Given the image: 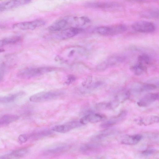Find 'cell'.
Returning a JSON list of instances; mask_svg holds the SVG:
<instances>
[{
	"instance_id": "cell-1",
	"label": "cell",
	"mask_w": 159,
	"mask_h": 159,
	"mask_svg": "<svg viewBox=\"0 0 159 159\" xmlns=\"http://www.w3.org/2000/svg\"><path fill=\"white\" fill-rule=\"evenodd\" d=\"M55 69L48 67L28 68L21 70L18 73L17 76L22 79L33 78L53 71Z\"/></svg>"
},
{
	"instance_id": "cell-2",
	"label": "cell",
	"mask_w": 159,
	"mask_h": 159,
	"mask_svg": "<svg viewBox=\"0 0 159 159\" xmlns=\"http://www.w3.org/2000/svg\"><path fill=\"white\" fill-rule=\"evenodd\" d=\"M64 93L61 91H51L40 92L31 96L30 101L34 103H40L55 99Z\"/></svg>"
},
{
	"instance_id": "cell-3",
	"label": "cell",
	"mask_w": 159,
	"mask_h": 159,
	"mask_svg": "<svg viewBox=\"0 0 159 159\" xmlns=\"http://www.w3.org/2000/svg\"><path fill=\"white\" fill-rule=\"evenodd\" d=\"M127 30L125 26L117 24L111 26H101L97 28L99 34L104 36H113L122 34Z\"/></svg>"
},
{
	"instance_id": "cell-4",
	"label": "cell",
	"mask_w": 159,
	"mask_h": 159,
	"mask_svg": "<svg viewBox=\"0 0 159 159\" xmlns=\"http://www.w3.org/2000/svg\"><path fill=\"white\" fill-rule=\"evenodd\" d=\"M45 24L43 20L38 19L16 23L13 25L12 27L14 29L22 30H34L44 26Z\"/></svg>"
},
{
	"instance_id": "cell-5",
	"label": "cell",
	"mask_w": 159,
	"mask_h": 159,
	"mask_svg": "<svg viewBox=\"0 0 159 159\" xmlns=\"http://www.w3.org/2000/svg\"><path fill=\"white\" fill-rule=\"evenodd\" d=\"M31 0H9L0 3V11L13 10L30 3Z\"/></svg>"
},
{
	"instance_id": "cell-6",
	"label": "cell",
	"mask_w": 159,
	"mask_h": 159,
	"mask_svg": "<svg viewBox=\"0 0 159 159\" xmlns=\"http://www.w3.org/2000/svg\"><path fill=\"white\" fill-rule=\"evenodd\" d=\"M132 27L135 30L143 33H153L156 28L153 23L146 21H140L136 22L132 25Z\"/></svg>"
},
{
	"instance_id": "cell-7",
	"label": "cell",
	"mask_w": 159,
	"mask_h": 159,
	"mask_svg": "<svg viewBox=\"0 0 159 159\" xmlns=\"http://www.w3.org/2000/svg\"><path fill=\"white\" fill-rule=\"evenodd\" d=\"M79 121H74L53 127L52 131L60 133H66L82 125Z\"/></svg>"
},
{
	"instance_id": "cell-8",
	"label": "cell",
	"mask_w": 159,
	"mask_h": 159,
	"mask_svg": "<svg viewBox=\"0 0 159 159\" xmlns=\"http://www.w3.org/2000/svg\"><path fill=\"white\" fill-rule=\"evenodd\" d=\"M83 30L82 28L74 27L63 29L57 34L56 38L62 40L70 39L81 33Z\"/></svg>"
},
{
	"instance_id": "cell-9",
	"label": "cell",
	"mask_w": 159,
	"mask_h": 159,
	"mask_svg": "<svg viewBox=\"0 0 159 159\" xmlns=\"http://www.w3.org/2000/svg\"><path fill=\"white\" fill-rule=\"evenodd\" d=\"M106 116L100 113H90L87 114L82 117L79 121L83 125L89 123H95L105 120Z\"/></svg>"
},
{
	"instance_id": "cell-10",
	"label": "cell",
	"mask_w": 159,
	"mask_h": 159,
	"mask_svg": "<svg viewBox=\"0 0 159 159\" xmlns=\"http://www.w3.org/2000/svg\"><path fill=\"white\" fill-rule=\"evenodd\" d=\"M68 25L72 26V27L81 28L90 22L89 19L85 17H68L65 18Z\"/></svg>"
},
{
	"instance_id": "cell-11",
	"label": "cell",
	"mask_w": 159,
	"mask_h": 159,
	"mask_svg": "<svg viewBox=\"0 0 159 159\" xmlns=\"http://www.w3.org/2000/svg\"><path fill=\"white\" fill-rule=\"evenodd\" d=\"M123 58L119 56H113L101 63L98 66L97 69L100 71L105 70L108 67L115 66L121 62Z\"/></svg>"
},
{
	"instance_id": "cell-12",
	"label": "cell",
	"mask_w": 159,
	"mask_h": 159,
	"mask_svg": "<svg viewBox=\"0 0 159 159\" xmlns=\"http://www.w3.org/2000/svg\"><path fill=\"white\" fill-rule=\"evenodd\" d=\"M158 93H149L146 94L137 103L140 107H146L158 99Z\"/></svg>"
},
{
	"instance_id": "cell-13",
	"label": "cell",
	"mask_w": 159,
	"mask_h": 159,
	"mask_svg": "<svg viewBox=\"0 0 159 159\" xmlns=\"http://www.w3.org/2000/svg\"><path fill=\"white\" fill-rule=\"evenodd\" d=\"M85 6L87 7L101 9H116L120 7L119 4L114 2L90 3Z\"/></svg>"
},
{
	"instance_id": "cell-14",
	"label": "cell",
	"mask_w": 159,
	"mask_h": 159,
	"mask_svg": "<svg viewBox=\"0 0 159 159\" xmlns=\"http://www.w3.org/2000/svg\"><path fill=\"white\" fill-rule=\"evenodd\" d=\"M126 115V112L125 111H122L116 117L102 123L101 125V127L102 129H105L113 126L122 121Z\"/></svg>"
},
{
	"instance_id": "cell-15",
	"label": "cell",
	"mask_w": 159,
	"mask_h": 159,
	"mask_svg": "<svg viewBox=\"0 0 159 159\" xmlns=\"http://www.w3.org/2000/svg\"><path fill=\"white\" fill-rule=\"evenodd\" d=\"M70 148V146L68 145H58L47 149L45 152L46 154L50 155L60 154L68 151Z\"/></svg>"
},
{
	"instance_id": "cell-16",
	"label": "cell",
	"mask_w": 159,
	"mask_h": 159,
	"mask_svg": "<svg viewBox=\"0 0 159 159\" xmlns=\"http://www.w3.org/2000/svg\"><path fill=\"white\" fill-rule=\"evenodd\" d=\"M28 149L23 148L15 150L10 154L0 156V159L19 158L25 156L28 152Z\"/></svg>"
},
{
	"instance_id": "cell-17",
	"label": "cell",
	"mask_w": 159,
	"mask_h": 159,
	"mask_svg": "<svg viewBox=\"0 0 159 159\" xmlns=\"http://www.w3.org/2000/svg\"><path fill=\"white\" fill-rule=\"evenodd\" d=\"M68 25L67 21L64 18L58 20L51 24L48 28L51 32L59 31L66 27Z\"/></svg>"
},
{
	"instance_id": "cell-18",
	"label": "cell",
	"mask_w": 159,
	"mask_h": 159,
	"mask_svg": "<svg viewBox=\"0 0 159 159\" xmlns=\"http://www.w3.org/2000/svg\"><path fill=\"white\" fill-rule=\"evenodd\" d=\"M142 138V136L140 134L129 136L122 140L121 143L127 145H134L139 142Z\"/></svg>"
},
{
	"instance_id": "cell-19",
	"label": "cell",
	"mask_w": 159,
	"mask_h": 159,
	"mask_svg": "<svg viewBox=\"0 0 159 159\" xmlns=\"http://www.w3.org/2000/svg\"><path fill=\"white\" fill-rule=\"evenodd\" d=\"M25 94V92L21 91L8 96L0 97V103H7L13 102L17 99L23 96Z\"/></svg>"
},
{
	"instance_id": "cell-20",
	"label": "cell",
	"mask_w": 159,
	"mask_h": 159,
	"mask_svg": "<svg viewBox=\"0 0 159 159\" xmlns=\"http://www.w3.org/2000/svg\"><path fill=\"white\" fill-rule=\"evenodd\" d=\"M52 133V131L49 130H44L34 133L30 134L28 135V136L29 139L31 138L36 140L47 137Z\"/></svg>"
},
{
	"instance_id": "cell-21",
	"label": "cell",
	"mask_w": 159,
	"mask_h": 159,
	"mask_svg": "<svg viewBox=\"0 0 159 159\" xmlns=\"http://www.w3.org/2000/svg\"><path fill=\"white\" fill-rule=\"evenodd\" d=\"M22 40L21 37L16 36L0 40V47L5 46L17 44Z\"/></svg>"
},
{
	"instance_id": "cell-22",
	"label": "cell",
	"mask_w": 159,
	"mask_h": 159,
	"mask_svg": "<svg viewBox=\"0 0 159 159\" xmlns=\"http://www.w3.org/2000/svg\"><path fill=\"white\" fill-rule=\"evenodd\" d=\"M131 71L135 75L140 76L147 71L146 66L138 63L137 64L132 66L130 68Z\"/></svg>"
},
{
	"instance_id": "cell-23",
	"label": "cell",
	"mask_w": 159,
	"mask_h": 159,
	"mask_svg": "<svg viewBox=\"0 0 159 159\" xmlns=\"http://www.w3.org/2000/svg\"><path fill=\"white\" fill-rule=\"evenodd\" d=\"M159 122V117L156 116H149L141 119L140 121V124L146 126Z\"/></svg>"
},
{
	"instance_id": "cell-24",
	"label": "cell",
	"mask_w": 159,
	"mask_h": 159,
	"mask_svg": "<svg viewBox=\"0 0 159 159\" xmlns=\"http://www.w3.org/2000/svg\"><path fill=\"white\" fill-rule=\"evenodd\" d=\"M157 86L154 84L152 83H145L142 84L139 87L137 88V90L143 92L154 90L156 89Z\"/></svg>"
},
{
	"instance_id": "cell-25",
	"label": "cell",
	"mask_w": 159,
	"mask_h": 159,
	"mask_svg": "<svg viewBox=\"0 0 159 159\" xmlns=\"http://www.w3.org/2000/svg\"><path fill=\"white\" fill-rule=\"evenodd\" d=\"M113 103L101 102L97 104L95 108L98 110H105L110 109L114 107Z\"/></svg>"
},
{
	"instance_id": "cell-26",
	"label": "cell",
	"mask_w": 159,
	"mask_h": 159,
	"mask_svg": "<svg viewBox=\"0 0 159 159\" xmlns=\"http://www.w3.org/2000/svg\"><path fill=\"white\" fill-rule=\"evenodd\" d=\"M96 147L90 144H84L80 147V150L83 153H88L94 151Z\"/></svg>"
},
{
	"instance_id": "cell-27",
	"label": "cell",
	"mask_w": 159,
	"mask_h": 159,
	"mask_svg": "<svg viewBox=\"0 0 159 159\" xmlns=\"http://www.w3.org/2000/svg\"><path fill=\"white\" fill-rule=\"evenodd\" d=\"M138 63L146 66L149 65L151 62V58L149 56L146 54L140 55L138 57Z\"/></svg>"
},
{
	"instance_id": "cell-28",
	"label": "cell",
	"mask_w": 159,
	"mask_h": 159,
	"mask_svg": "<svg viewBox=\"0 0 159 159\" xmlns=\"http://www.w3.org/2000/svg\"><path fill=\"white\" fill-rule=\"evenodd\" d=\"M7 67L4 63L0 65V82L4 81L6 72Z\"/></svg>"
},
{
	"instance_id": "cell-29",
	"label": "cell",
	"mask_w": 159,
	"mask_h": 159,
	"mask_svg": "<svg viewBox=\"0 0 159 159\" xmlns=\"http://www.w3.org/2000/svg\"><path fill=\"white\" fill-rule=\"evenodd\" d=\"M69 52L68 54H66V55L68 57L70 58H74L77 57V55H79L80 54H81V53L80 52H82L81 50L79 51L78 49H71L68 51Z\"/></svg>"
},
{
	"instance_id": "cell-30",
	"label": "cell",
	"mask_w": 159,
	"mask_h": 159,
	"mask_svg": "<svg viewBox=\"0 0 159 159\" xmlns=\"http://www.w3.org/2000/svg\"><path fill=\"white\" fill-rule=\"evenodd\" d=\"M10 123L6 115L0 118V128L6 126Z\"/></svg>"
},
{
	"instance_id": "cell-31",
	"label": "cell",
	"mask_w": 159,
	"mask_h": 159,
	"mask_svg": "<svg viewBox=\"0 0 159 159\" xmlns=\"http://www.w3.org/2000/svg\"><path fill=\"white\" fill-rule=\"evenodd\" d=\"M76 77L72 75H70L68 76L67 79L65 82L66 85H69L74 82L76 80Z\"/></svg>"
},
{
	"instance_id": "cell-32",
	"label": "cell",
	"mask_w": 159,
	"mask_h": 159,
	"mask_svg": "<svg viewBox=\"0 0 159 159\" xmlns=\"http://www.w3.org/2000/svg\"><path fill=\"white\" fill-rule=\"evenodd\" d=\"M28 139V135L22 134L18 137V141L20 143L22 144L26 142Z\"/></svg>"
},
{
	"instance_id": "cell-33",
	"label": "cell",
	"mask_w": 159,
	"mask_h": 159,
	"mask_svg": "<svg viewBox=\"0 0 159 159\" xmlns=\"http://www.w3.org/2000/svg\"><path fill=\"white\" fill-rule=\"evenodd\" d=\"M155 151L152 149H148L143 151L142 153L143 155L146 156L151 155L154 153Z\"/></svg>"
},
{
	"instance_id": "cell-34",
	"label": "cell",
	"mask_w": 159,
	"mask_h": 159,
	"mask_svg": "<svg viewBox=\"0 0 159 159\" xmlns=\"http://www.w3.org/2000/svg\"><path fill=\"white\" fill-rule=\"evenodd\" d=\"M5 51V50L3 49H0V53L3 52Z\"/></svg>"
},
{
	"instance_id": "cell-35",
	"label": "cell",
	"mask_w": 159,
	"mask_h": 159,
	"mask_svg": "<svg viewBox=\"0 0 159 159\" xmlns=\"http://www.w3.org/2000/svg\"><path fill=\"white\" fill-rule=\"evenodd\" d=\"M5 27L2 25H0V29H2L4 28Z\"/></svg>"
}]
</instances>
